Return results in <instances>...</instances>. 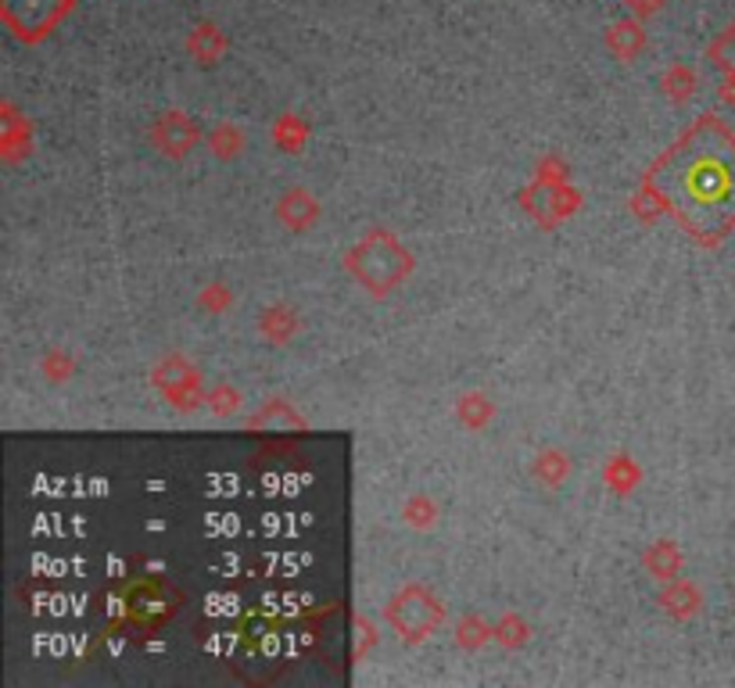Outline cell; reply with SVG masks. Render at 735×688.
Here are the masks:
<instances>
[{"mask_svg":"<svg viewBox=\"0 0 735 688\" xmlns=\"http://www.w3.org/2000/svg\"><path fill=\"white\" fill-rule=\"evenodd\" d=\"M685 151V165L678 169L682 208H693V223L703 226V216L725 226L735 219V144H693Z\"/></svg>","mask_w":735,"mask_h":688,"instance_id":"obj_1","label":"cell"},{"mask_svg":"<svg viewBox=\"0 0 735 688\" xmlns=\"http://www.w3.org/2000/svg\"><path fill=\"white\" fill-rule=\"evenodd\" d=\"M348 269L363 287H370L373 294H388L399 280H406L409 251H402L384 230H377L348 255Z\"/></svg>","mask_w":735,"mask_h":688,"instance_id":"obj_2","label":"cell"},{"mask_svg":"<svg viewBox=\"0 0 735 688\" xmlns=\"http://www.w3.org/2000/svg\"><path fill=\"white\" fill-rule=\"evenodd\" d=\"M76 0H0V19L22 44L47 40L72 15Z\"/></svg>","mask_w":735,"mask_h":688,"instance_id":"obj_3","label":"cell"},{"mask_svg":"<svg viewBox=\"0 0 735 688\" xmlns=\"http://www.w3.org/2000/svg\"><path fill=\"white\" fill-rule=\"evenodd\" d=\"M441 613L445 606L438 602V595H431L420 585H409L406 592H399L388 606V621L395 624V631L409 642H420L424 635H431L441 624Z\"/></svg>","mask_w":735,"mask_h":688,"instance_id":"obj_4","label":"cell"},{"mask_svg":"<svg viewBox=\"0 0 735 688\" xmlns=\"http://www.w3.org/2000/svg\"><path fill=\"white\" fill-rule=\"evenodd\" d=\"M122 606H126V617L137 624V628H158L169 613H176L173 599L166 595V588L158 581H137L122 599Z\"/></svg>","mask_w":735,"mask_h":688,"instance_id":"obj_5","label":"cell"},{"mask_svg":"<svg viewBox=\"0 0 735 688\" xmlns=\"http://www.w3.org/2000/svg\"><path fill=\"white\" fill-rule=\"evenodd\" d=\"M151 137H155L158 151H162V155L183 158L194 147V140H198V130L191 126V119L183 112H169V115L158 119V126H155Z\"/></svg>","mask_w":735,"mask_h":688,"instance_id":"obj_6","label":"cell"},{"mask_svg":"<svg viewBox=\"0 0 735 688\" xmlns=\"http://www.w3.org/2000/svg\"><path fill=\"white\" fill-rule=\"evenodd\" d=\"M187 51L198 65H216L226 51V36L219 33L216 22H201V26H194V33L187 36Z\"/></svg>","mask_w":735,"mask_h":688,"instance_id":"obj_7","label":"cell"},{"mask_svg":"<svg viewBox=\"0 0 735 688\" xmlns=\"http://www.w3.org/2000/svg\"><path fill=\"white\" fill-rule=\"evenodd\" d=\"M607 44L614 47V51H617L621 58H632V54H639V51H642L646 36H642V29H639V22L624 19V22H617V26L607 33Z\"/></svg>","mask_w":735,"mask_h":688,"instance_id":"obj_8","label":"cell"},{"mask_svg":"<svg viewBox=\"0 0 735 688\" xmlns=\"http://www.w3.org/2000/svg\"><path fill=\"white\" fill-rule=\"evenodd\" d=\"M280 216H284V223H291V226H305L309 219H316V205L305 198L302 191H294V194H287L284 201H280Z\"/></svg>","mask_w":735,"mask_h":688,"instance_id":"obj_9","label":"cell"},{"mask_svg":"<svg viewBox=\"0 0 735 688\" xmlns=\"http://www.w3.org/2000/svg\"><path fill=\"white\" fill-rule=\"evenodd\" d=\"M710 54H714V58H718L725 69H732V72H735V26H732L725 36H721V40H718L714 47H710Z\"/></svg>","mask_w":735,"mask_h":688,"instance_id":"obj_10","label":"cell"},{"mask_svg":"<svg viewBox=\"0 0 735 688\" xmlns=\"http://www.w3.org/2000/svg\"><path fill=\"white\" fill-rule=\"evenodd\" d=\"M632 4H635V11H639V15H649V11L660 4V0H632Z\"/></svg>","mask_w":735,"mask_h":688,"instance_id":"obj_11","label":"cell"}]
</instances>
